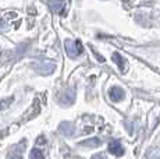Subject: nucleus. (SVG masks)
<instances>
[{
  "instance_id": "nucleus-2",
  "label": "nucleus",
  "mask_w": 160,
  "mask_h": 159,
  "mask_svg": "<svg viewBox=\"0 0 160 159\" xmlns=\"http://www.w3.org/2000/svg\"><path fill=\"white\" fill-rule=\"evenodd\" d=\"M50 8L57 14H63L66 10V0H49Z\"/></svg>"
},
{
  "instance_id": "nucleus-1",
  "label": "nucleus",
  "mask_w": 160,
  "mask_h": 159,
  "mask_svg": "<svg viewBox=\"0 0 160 159\" xmlns=\"http://www.w3.org/2000/svg\"><path fill=\"white\" fill-rule=\"evenodd\" d=\"M66 49H67V53H68L70 57H77L78 54L82 53V45L79 41H70V39H67L66 41Z\"/></svg>"
},
{
  "instance_id": "nucleus-3",
  "label": "nucleus",
  "mask_w": 160,
  "mask_h": 159,
  "mask_svg": "<svg viewBox=\"0 0 160 159\" xmlns=\"http://www.w3.org/2000/svg\"><path fill=\"white\" fill-rule=\"evenodd\" d=\"M109 152L116 155V156H120V155L124 154V148H122V145L120 144V141L114 140V141H112L109 144Z\"/></svg>"
},
{
  "instance_id": "nucleus-5",
  "label": "nucleus",
  "mask_w": 160,
  "mask_h": 159,
  "mask_svg": "<svg viewBox=\"0 0 160 159\" xmlns=\"http://www.w3.org/2000/svg\"><path fill=\"white\" fill-rule=\"evenodd\" d=\"M60 127H61V133H64L66 136H71L74 133V127L71 123H64V124H61Z\"/></svg>"
},
{
  "instance_id": "nucleus-9",
  "label": "nucleus",
  "mask_w": 160,
  "mask_h": 159,
  "mask_svg": "<svg viewBox=\"0 0 160 159\" xmlns=\"http://www.w3.org/2000/svg\"><path fill=\"white\" fill-rule=\"evenodd\" d=\"M92 159H106V158H104L103 154H98V155H93V156H92Z\"/></svg>"
},
{
  "instance_id": "nucleus-4",
  "label": "nucleus",
  "mask_w": 160,
  "mask_h": 159,
  "mask_svg": "<svg viewBox=\"0 0 160 159\" xmlns=\"http://www.w3.org/2000/svg\"><path fill=\"white\" fill-rule=\"evenodd\" d=\"M109 95L113 102H118V100H121L122 98H124V91L120 87H113L112 90L109 91Z\"/></svg>"
},
{
  "instance_id": "nucleus-8",
  "label": "nucleus",
  "mask_w": 160,
  "mask_h": 159,
  "mask_svg": "<svg viewBox=\"0 0 160 159\" xmlns=\"http://www.w3.org/2000/svg\"><path fill=\"white\" fill-rule=\"evenodd\" d=\"M113 59H114V60H116L117 66H118V67H120V69H121V70H124V66H125V60H124V59H122V57H121V56H120V54H118V53H114V54H113Z\"/></svg>"
},
{
  "instance_id": "nucleus-6",
  "label": "nucleus",
  "mask_w": 160,
  "mask_h": 159,
  "mask_svg": "<svg viewBox=\"0 0 160 159\" xmlns=\"http://www.w3.org/2000/svg\"><path fill=\"white\" fill-rule=\"evenodd\" d=\"M29 159H43V152L38 148H33L29 154Z\"/></svg>"
},
{
  "instance_id": "nucleus-7",
  "label": "nucleus",
  "mask_w": 160,
  "mask_h": 159,
  "mask_svg": "<svg viewBox=\"0 0 160 159\" xmlns=\"http://www.w3.org/2000/svg\"><path fill=\"white\" fill-rule=\"evenodd\" d=\"M81 145H87V146H98L100 145V140L99 138H89L87 141H82Z\"/></svg>"
}]
</instances>
